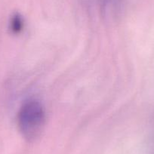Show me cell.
Returning a JSON list of instances; mask_svg holds the SVG:
<instances>
[{
    "mask_svg": "<svg viewBox=\"0 0 154 154\" xmlns=\"http://www.w3.org/2000/svg\"><path fill=\"white\" fill-rule=\"evenodd\" d=\"M46 116L42 103L38 100L26 101L17 114V125L22 136L27 141L40 137L45 128Z\"/></svg>",
    "mask_w": 154,
    "mask_h": 154,
    "instance_id": "1",
    "label": "cell"
},
{
    "mask_svg": "<svg viewBox=\"0 0 154 154\" xmlns=\"http://www.w3.org/2000/svg\"><path fill=\"white\" fill-rule=\"evenodd\" d=\"M100 11L107 16L113 15L120 8L122 0H97Z\"/></svg>",
    "mask_w": 154,
    "mask_h": 154,
    "instance_id": "2",
    "label": "cell"
},
{
    "mask_svg": "<svg viewBox=\"0 0 154 154\" xmlns=\"http://www.w3.org/2000/svg\"><path fill=\"white\" fill-rule=\"evenodd\" d=\"M23 22L22 17L18 14H14L10 21V29L14 33H18L22 30Z\"/></svg>",
    "mask_w": 154,
    "mask_h": 154,
    "instance_id": "3",
    "label": "cell"
},
{
    "mask_svg": "<svg viewBox=\"0 0 154 154\" xmlns=\"http://www.w3.org/2000/svg\"><path fill=\"white\" fill-rule=\"evenodd\" d=\"M152 154H154V136L152 139Z\"/></svg>",
    "mask_w": 154,
    "mask_h": 154,
    "instance_id": "4",
    "label": "cell"
}]
</instances>
